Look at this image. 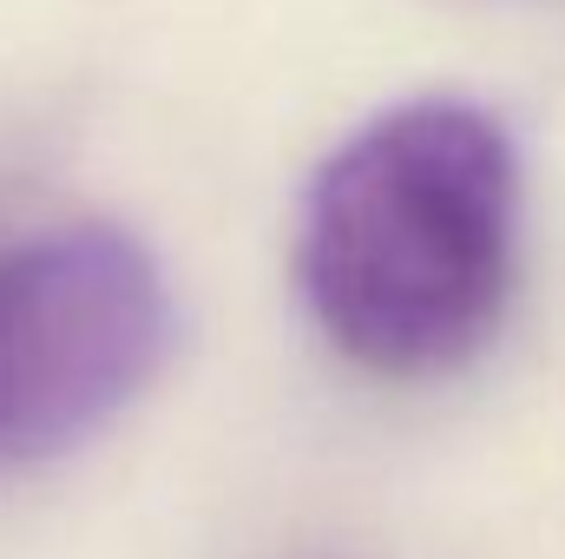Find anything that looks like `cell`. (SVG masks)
<instances>
[{"instance_id":"obj_1","label":"cell","mask_w":565,"mask_h":559,"mask_svg":"<svg viewBox=\"0 0 565 559\" xmlns=\"http://www.w3.org/2000/svg\"><path fill=\"white\" fill-rule=\"evenodd\" d=\"M513 251V139L467 99H415L322 158L302 204L296 283L316 329L355 369L422 382L493 342Z\"/></svg>"},{"instance_id":"obj_2","label":"cell","mask_w":565,"mask_h":559,"mask_svg":"<svg viewBox=\"0 0 565 559\" xmlns=\"http://www.w3.org/2000/svg\"><path fill=\"white\" fill-rule=\"evenodd\" d=\"M178 309L158 257L119 224L0 244V461H46L151 389Z\"/></svg>"}]
</instances>
